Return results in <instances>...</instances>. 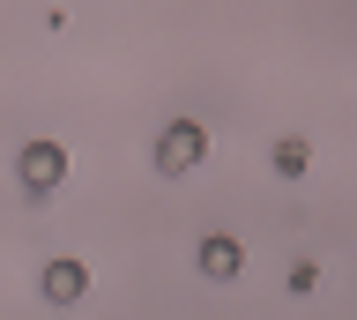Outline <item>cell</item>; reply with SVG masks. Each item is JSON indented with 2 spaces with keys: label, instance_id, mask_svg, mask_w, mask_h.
Wrapping results in <instances>:
<instances>
[{
  "label": "cell",
  "instance_id": "7a4b0ae2",
  "mask_svg": "<svg viewBox=\"0 0 357 320\" xmlns=\"http://www.w3.org/2000/svg\"><path fill=\"white\" fill-rule=\"evenodd\" d=\"M201 157H208V127H194V119H172V127L156 135V172H164V179H186Z\"/></svg>",
  "mask_w": 357,
  "mask_h": 320
},
{
  "label": "cell",
  "instance_id": "3957f363",
  "mask_svg": "<svg viewBox=\"0 0 357 320\" xmlns=\"http://www.w3.org/2000/svg\"><path fill=\"white\" fill-rule=\"evenodd\" d=\"M38 291H45V305H82V291H89V268H82V261H45Z\"/></svg>",
  "mask_w": 357,
  "mask_h": 320
},
{
  "label": "cell",
  "instance_id": "5b68a950",
  "mask_svg": "<svg viewBox=\"0 0 357 320\" xmlns=\"http://www.w3.org/2000/svg\"><path fill=\"white\" fill-rule=\"evenodd\" d=\"M275 172H305V142H283L275 149Z\"/></svg>",
  "mask_w": 357,
  "mask_h": 320
},
{
  "label": "cell",
  "instance_id": "277c9868",
  "mask_svg": "<svg viewBox=\"0 0 357 320\" xmlns=\"http://www.w3.org/2000/svg\"><path fill=\"white\" fill-rule=\"evenodd\" d=\"M245 268V253H238V238H201V275H216V283H231V275Z\"/></svg>",
  "mask_w": 357,
  "mask_h": 320
},
{
  "label": "cell",
  "instance_id": "6da1fadb",
  "mask_svg": "<svg viewBox=\"0 0 357 320\" xmlns=\"http://www.w3.org/2000/svg\"><path fill=\"white\" fill-rule=\"evenodd\" d=\"M15 186H22V194H38V201H45V194H60V186H67V149H60V142H22Z\"/></svg>",
  "mask_w": 357,
  "mask_h": 320
}]
</instances>
